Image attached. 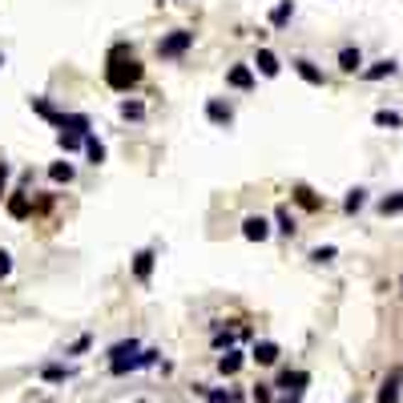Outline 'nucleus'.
Listing matches in <instances>:
<instances>
[{"mask_svg":"<svg viewBox=\"0 0 403 403\" xmlns=\"http://www.w3.org/2000/svg\"><path fill=\"white\" fill-rule=\"evenodd\" d=\"M4 210L16 218V222H25V218H33V194H28L25 186L9 189V198H4Z\"/></svg>","mask_w":403,"mask_h":403,"instance_id":"obj_4","label":"nucleus"},{"mask_svg":"<svg viewBox=\"0 0 403 403\" xmlns=\"http://www.w3.org/2000/svg\"><path fill=\"white\" fill-rule=\"evenodd\" d=\"M375 210L383 218H395V214H403V189H395V194H383V198L375 202Z\"/></svg>","mask_w":403,"mask_h":403,"instance_id":"obj_21","label":"nucleus"},{"mask_svg":"<svg viewBox=\"0 0 403 403\" xmlns=\"http://www.w3.org/2000/svg\"><path fill=\"white\" fill-rule=\"evenodd\" d=\"M141 81H145V65L138 61V53L129 45H114L105 57V85L114 93H133Z\"/></svg>","mask_w":403,"mask_h":403,"instance_id":"obj_1","label":"nucleus"},{"mask_svg":"<svg viewBox=\"0 0 403 403\" xmlns=\"http://www.w3.org/2000/svg\"><path fill=\"white\" fill-rule=\"evenodd\" d=\"M367 194H371L367 186H355V189H347V198H343V214H359V210L367 206Z\"/></svg>","mask_w":403,"mask_h":403,"instance_id":"obj_22","label":"nucleus"},{"mask_svg":"<svg viewBox=\"0 0 403 403\" xmlns=\"http://www.w3.org/2000/svg\"><path fill=\"white\" fill-rule=\"evenodd\" d=\"M85 158H89V165H101V162H105V145H101L93 133L85 138Z\"/></svg>","mask_w":403,"mask_h":403,"instance_id":"obj_30","label":"nucleus"},{"mask_svg":"<svg viewBox=\"0 0 403 403\" xmlns=\"http://www.w3.org/2000/svg\"><path fill=\"white\" fill-rule=\"evenodd\" d=\"M89 347H93V335H77V339L69 343V347H65V355H69V359H81V355H85Z\"/></svg>","mask_w":403,"mask_h":403,"instance_id":"obj_32","label":"nucleus"},{"mask_svg":"<svg viewBox=\"0 0 403 403\" xmlns=\"http://www.w3.org/2000/svg\"><path fill=\"white\" fill-rule=\"evenodd\" d=\"M85 138H89V133H85ZM85 138H81V133L61 129V133H57V145H61V153H77V150H85Z\"/></svg>","mask_w":403,"mask_h":403,"instance_id":"obj_27","label":"nucleus"},{"mask_svg":"<svg viewBox=\"0 0 403 403\" xmlns=\"http://www.w3.org/2000/svg\"><path fill=\"white\" fill-rule=\"evenodd\" d=\"M250 403H275V383H263V379H258L250 387Z\"/></svg>","mask_w":403,"mask_h":403,"instance_id":"obj_29","label":"nucleus"},{"mask_svg":"<svg viewBox=\"0 0 403 403\" xmlns=\"http://www.w3.org/2000/svg\"><path fill=\"white\" fill-rule=\"evenodd\" d=\"M189 49H194V28H174V33H165L158 40V57L162 61H182Z\"/></svg>","mask_w":403,"mask_h":403,"instance_id":"obj_3","label":"nucleus"},{"mask_svg":"<svg viewBox=\"0 0 403 403\" xmlns=\"http://www.w3.org/2000/svg\"><path fill=\"white\" fill-rule=\"evenodd\" d=\"M53 210V194H40V198H33V214H49Z\"/></svg>","mask_w":403,"mask_h":403,"instance_id":"obj_35","label":"nucleus"},{"mask_svg":"<svg viewBox=\"0 0 403 403\" xmlns=\"http://www.w3.org/2000/svg\"><path fill=\"white\" fill-rule=\"evenodd\" d=\"M250 65H254L263 77H278V73H282V61H278V53H270V49H258Z\"/></svg>","mask_w":403,"mask_h":403,"instance_id":"obj_16","label":"nucleus"},{"mask_svg":"<svg viewBox=\"0 0 403 403\" xmlns=\"http://www.w3.org/2000/svg\"><path fill=\"white\" fill-rule=\"evenodd\" d=\"M290 69H294V73H299L302 81H307V85H315V89L327 85V73H323V69H319V65L311 61V57H294V61H290Z\"/></svg>","mask_w":403,"mask_h":403,"instance_id":"obj_10","label":"nucleus"},{"mask_svg":"<svg viewBox=\"0 0 403 403\" xmlns=\"http://www.w3.org/2000/svg\"><path fill=\"white\" fill-rule=\"evenodd\" d=\"M109 375H133L141 371V343L138 339H121L109 347Z\"/></svg>","mask_w":403,"mask_h":403,"instance_id":"obj_2","label":"nucleus"},{"mask_svg":"<svg viewBox=\"0 0 403 403\" xmlns=\"http://www.w3.org/2000/svg\"><path fill=\"white\" fill-rule=\"evenodd\" d=\"M379 129H403V117L395 114V109H375V117H371Z\"/></svg>","mask_w":403,"mask_h":403,"instance_id":"obj_28","label":"nucleus"},{"mask_svg":"<svg viewBox=\"0 0 403 403\" xmlns=\"http://www.w3.org/2000/svg\"><path fill=\"white\" fill-rule=\"evenodd\" d=\"M246 359H250V355H242L238 347H230V351L218 359V375H222V379H234L242 367H246Z\"/></svg>","mask_w":403,"mask_h":403,"instance_id":"obj_13","label":"nucleus"},{"mask_svg":"<svg viewBox=\"0 0 403 403\" xmlns=\"http://www.w3.org/2000/svg\"><path fill=\"white\" fill-rule=\"evenodd\" d=\"M399 73V61H391V57H379V61H371V65H363V81H371V85H375V81H387V77H395Z\"/></svg>","mask_w":403,"mask_h":403,"instance_id":"obj_12","label":"nucleus"},{"mask_svg":"<svg viewBox=\"0 0 403 403\" xmlns=\"http://www.w3.org/2000/svg\"><path fill=\"white\" fill-rule=\"evenodd\" d=\"M335 65H339V73H347V77H359L363 73V53H359V45H343L339 49V57H335Z\"/></svg>","mask_w":403,"mask_h":403,"instance_id":"obj_8","label":"nucleus"},{"mask_svg":"<svg viewBox=\"0 0 403 403\" xmlns=\"http://www.w3.org/2000/svg\"><path fill=\"white\" fill-rule=\"evenodd\" d=\"M290 16H294V0H278L275 9H270V28H287Z\"/></svg>","mask_w":403,"mask_h":403,"instance_id":"obj_23","label":"nucleus"},{"mask_svg":"<svg viewBox=\"0 0 403 403\" xmlns=\"http://www.w3.org/2000/svg\"><path fill=\"white\" fill-rule=\"evenodd\" d=\"M28 109H33L37 117H45L49 126H61V109H57L49 97H28Z\"/></svg>","mask_w":403,"mask_h":403,"instance_id":"obj_18","label":"nucleus"},{"mask_svg":"<svg viewBox=\"0 0 403 403\" xmlns=\"http://www.w3.org/2000/svg\"><path fill=\"white\" fill-rule=\"evenodd\" d=\"M270 234H275L270 218H263V214H246V218H242V238H246V242H266Z\"/></svg>","mask_w":403,"mask_h":403,"instance_id":"obj_5","label":"nucleus"},{"mask_svg":"<svg viewBox=\"0 0 403 403\" xmlns=\"http://www.w3.org/2000/svg\"><path fill=\"white\" fill-rule=\"evenodd\" d=\"M399 287H403V278H399Z\"/></svg>","mask_w":403,"mask_h":403,"instance_id":"obj_39","label":"nucleus"},{"mask_svg":"<svg viewBox=\"0 0 403 403\" xmlns=\"http://www.w3.org/2000/svg\"><path fill=\"white\" fill-rule=\"evenodd\" d=\"M153 263H158V254H153L150 246H145V250H138V254H133V266H129V270H133V278H138V282H150Z\"/></svg>","mask_w":403,"mask_h":403,"instance_id":"obj_14","label":"nucleus"},{"mask_svg":"<svg viewBox=\"0 0 403 403\" xmlns=\"http://www.w3.org/2000/svg\"><path fill=\"white\" fill-rule=\"evenodd\" d=\"M0 69H4V53H0Z\"/></svg>","mask_w":403,"mask_h":403,"instance_id":"obj_38","label":"nucleus"},{"mask_svg":"<svg viewBox=\"0 0 403 403\" xmlns=\"http://www.w3.org/2000/svg\"><path fill=\"white\" fill-rule=\"evenodd\" d=\"M206 117H210V126L230 129V126H234V105L222 101V97H210V101H206Z\"/></svg>","mask_w":403,"mask_h":403,"instance_id":"obj_6","label":"nucleus"},{"mask_svg":"<svg viewBox=\"0 0 403 403\" xmlns=\"http://www.w3.org/2000/svg\"><path fill=\"white\" fill-rule=\"evenodd\" d=\"M73 375H77L73 363H45L40 367V379H45V383H69Z\"/></svg>","mask_w":403,"mask_h":403,"instance_id":"obj_17","label":"nucleus"},{"mask_svg":"<svg viewBox=\"0 0 403 403\" xmlns=\"http://www.w3.org/2000/svg\"><path fill=\"white\" fill-rule=\"evenodd\" d=\"M73 177H77L73 162H53V165H49V182H57V186H69Z\"/></svg>","mask_w":403,"mask_h":403,"instance_id":"obj_26","label":"nucleus"},{"mask_svg":"<svg viewBox=\"0 0 403 403\" xmlns=\"http://www.w3.org/2000/svg\"><path fill=\"white\" fill-rule=\"evenodd\" d=\"M214 347H218V351H222V347L230 351V347H234V335H230V331H222V327H214Z\"/></svg>","mask_w":403,"mask_h":403,"instance_id":"obj_34","label":"nucleus"},{"mask_svg":"<svg viewBox=\"0 0 403 403\" xmlns=\"http://www.w3.org/2000/svg\"><path fill=\"white\" fill-rule=\"evenodd\" d=\"M302 395H294V391H282V395H275V403H299Z\"/></svg>","mask_w":403,"mask_h":403,"instance_id":"obj_37","label":"nucleus"},{"mask_svg":"<svg viewBox=\"0 0 403 403\" xmlns=\"http://www.w3.org/2000/svg\"><path fill=\"white\" fill-rule=\"evenodd\" d=\"M307 383H311V371H290V367H282L278 379H275V391H294V395H302Z\"/></svg>","mask_w":403,"mask_h":403,"instance_id":"obj_9","label":"nucleus"},{"mask_svg":"<svg viewBox=\"0 0 403 403\" xmlns=\"http://www.w3.org/2000/svg\"><path fill=\"white\" fill-rule=\"evenodd\" d=\"M307 258H311L315 266H327V263H335V258H339V250H335V246H315Z\"/></svg>","mask_w":403,"mask_h":403,"instance_id":"obj_31","label":"nucleus"},{"mask_svg":"<svg viewBox=\"0 0 403 403\" xmlns=\"http://www.w3.org/2000/svg\"><path fill=\"white\" fill-rule=\"evenodd\" d=\"M206 403H234V391H226V387H210V391H206Z\"/></svg>","mask_w":403,"mask_h":403,"instance_id":"obj_33","label":"nucleus"},{"mask_svg":"<svg viewBox=\"0 0 403 403\" xmlns=\"http://www.w3.org/2000/svg\"><path fill=\"white\" fill-rule=\"evenodd\" d=\"M275 230H278V234H287V238L299 234V222H294V214H290L287 206H278V210H275Z\"/></svg>","mask_w":403,"mask_h":403,"instance_id":"obj_24","label":"nucleus"},{"mask_svg":"<svg viewBox=\"0 0 403 403\" xmlns=\"http://www.w3.org/2000/svg\"><path fill=\"white\" fill-rule=\"evenodd\" d=\"M57 129H69V133H93V121H89V114H61V126Z\"/></svg>","mask_w":403,"mask_h":403,"instance_id":"obj_20","label":"nucleus"},{"mask_svg":"<svg viewBox=\"0 0 403 403\" xmlns=\"http://www.w3.org/2000/svg\"><path fill=\"white\" fill-rule=\"evenodd\" d=\"M379 403H399L403 399V375L395 371L391 379H383V387H379V395H375Z\"/></svg>","mask_w":403,"mask_h":403,"instance_id":"obj_19","label":"nucleus"},{"mask_svg":"<svg viewBox=\"0 0 403 403\" xmlns=\"http://www.w3.org/2000/svg\"><path fill=\"white\" fill-rule=\"evenodd\" d=\"M290 198L299 202L302 210H311V214H319V210H323V206H327V202L319 198L315 189H311V186H302V182H299V186H294V189H290Z\"/></svg>","mask_w":403,"mask_h":403,"instance_id":"obj_15","label":"nucleus"},{"mask_svg":"<svg viewBox=\"0 0 403 403\" xmlns=\"http://www.w3.org/2000/svg\"><path fill=\"white\" fill-rule=\"evenodd\" d=\"M226 85L238 89V93H250L258 85V77H254V65H230L226 69Z\"/></svg>","mask_w":403,"mask_h":403,"instance_id":"obj_7","label":"nucleus"},{"mask_svg":"<svg viewBox=\"0 0 403 403\" xmlns=\"http://www.w3.org/2000/svg\"><path fill=\"white\" fill-rule=\"evenodd\" d=\"M9 275H13V254L0 250V278H9Z\"/></svg>","mask_w":403,"mask_h":403,"instance_id":"obj_36","label":"nucleus"},{"mask_svg":"<svg viewBox=\"0 0 403 403\" xmlns=\"http://www.w3.org/2000/svg\"><path fill=\"white\" fill-rule=\"evenodd\" d=\"M250 359H254L258 367H278V359H282V347H278L275 339H258V343L250 347Z\"/></svg>","mask_w":403,"mask_h":403,"instance_id":"obj_11","label":"nucleus"},{"mask_svg":"<svg viewBox=\"0 0 403 403\" xmlns=\"http://www.w3.org/2000/svg\"><path fill=\"white\" fill-rule=\"evenodd\" d=\"M117 114L126 117V121H141V117H145V105H141L138 97H121L117 101Z\"/></svg>","mask_w":403,"mask_h":403,"instance_id":"obj_25","label":"nucleus"}]
</instances>
